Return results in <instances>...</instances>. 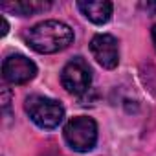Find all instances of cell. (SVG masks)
<instances>
[{"instance_id": "4", "label": "cell", "mask_w": 156, "mask_h": 156, "mask_svg": "<svg viewBox=\"0 0 156 156\" xmlns=\"http://www.w3.org/2000/svg\"><path fill=\"white\" fill-rule=\"evenodd\" d=\"M92 83V70L83 57H75L64 64L61 72V85L70 94H85Z\"/></svg>"}, {"instance_id": "1", "label": "cell", "mask_w": 156, "mask_h": 156, "mask_svg": "<svg viewBox=\"0 0 156 156\" xmlns=\"http://www.w3.org/2000/svg\"><path fill=\"white\" fill-rule=\"evenodd\" d=\"M24 39L37 53H57L73 42V30L61 20H44L30 28Z\"/></svg>"}, {"instance_id": "5", "label": "cell", "mask_w": 156, "mask_h": 156, "mask_svg": "<svg viewBox=\"0 0 156 156\" xmlns=\"http://www.w3.org/2000/svg\"><path fill=\"white\" fill-rule=\"evenodd\" d=\"M35 75H37V66L26 55H20V53L8 55L2 62V77L11 85L30 83Z\"/></svg>"}, {"instance_id": "12", "label": "cell", "mask_w": 156, "mask_h": 156, "mask_svg": "<svg viewBox=\"0 0 156 156\" xmlns=\"http://www.w3.org/2000/svg\"><path fill=\"white\" fill-rule=\"evenodd\" d=\"M145 8H147V9H152V11H156V4H147Z\"/></svg>"}, {"instance_id": "7", "label": "cell", "mask_w": 156, "mask_h": 156, "mask_svg": "<svg viewBox=\"0 0 156 156\" xmlns=\"http://www.w3.org/2000/svg\"><path fill=\"white\" fill-rule=\"evenodd\" d=\"M79 11L94 24H107L112 17V2L108 0H83L77 2Z\"/></svg>"}, {"instance_id": "10", "label": "cell", "mask_w": 156, "mask_h": 156, "mask_svg": "<svg viewBox=\"0 0 156 156\" xmlns=\"http://www.w3.org/2000/svg\"><path fill=\"white\" fill-rule=\"evenodd\" d=\"M151 35H152V44H154V48H156V24L152 26V30H151Z\"/></svg>"}, {"instance_id": "3", "label": "cell", "mask_w": 156, "mask_h": 156, "mask_svg": "<svg viewBox=\"0 0 156 156\" xmlns=\"http://www.w3.org/2000/svg\"><path fill=\"white\" fill-rule=\"evenodd\" d=\"M24 108L31 121L41 129H55L64 118V108L59 101L50 99L46 96H30L26 98Z\"/></svg>"}, {"instance_id": "2", "label": "cell", "mask_w": 156, "mask_h": 156, "mask_svg": "<svg viewBox=\"0 0 156 156\" xmlns=\"http://www.w3.org/2000/svg\"><path fill=\"white\" fill-rule=\"evenodd\" d=\"M64 140L75 152H90L98 143V123L88 116H75L64 125Z\"/></svg>"}, {"instance_id": "6", "label": "cell", "mask_w": 156, "mask_h": 156, "mask_svg": "<svg viewBox=\"0 0 156 156\" xmlns=\"http://www.w3.org/2000/svg\"><path fill=\"white\" fill-rule=\"evenodd\" d=\"M90 51L94 59L107 70H112L119 62V46L116 37L108 33H99L90 41Z\"/></svg>"}, {"instance_id": "9", "label": "cell", "mask_w": 156, "mask_h": 156, "mask_svg": "<svg viewBox=\"0 0 156 156\" xmlns=\"http://www.w3.org/2000/svg\"><path fill=\"white\" fill-rule=\"evenodd\" d=\"M2 98H4V103H2V107H4V112H6V110H8V107H9V90H8V88L2 92Z\"/></svg>"}, {"instance_id": "8", "label": "cell", "mask_w": 156, "mask_h": 156, "mask_svg": "<svg viewBox=\"0 0 156 156\" xmlns=\"http://www.w3.org/2000/svg\"><path fill=\"white\" fill-rule=\"evenodd\" d=\"M51 6V2H37V0H22V2H11V4H2L4 9L8 11H13L20 17H28V15H35V13H41V11H46L48 8Z\"/></svg>"}, {"instance_id": "11", "label": "cell", "mask_w": 156, "mask_h": 156, "mask_svg": "<svg viewBox=\"0 0 156 156\" xmlns=\"http://www.w3.org/2000/svg\"><path fill=\"white\" fill-rule=\"evenodd\" d=\"M2 24H4V30H2V35H6V33H8V28H9V26H8V20H6L4 17H2Z\"/></svg>"}]
</instances>
